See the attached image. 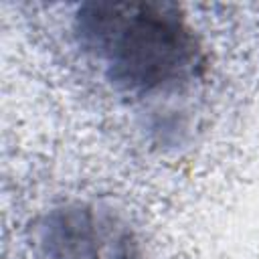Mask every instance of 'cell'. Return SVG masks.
Instances as JSON below:
<instances>
[{
	"instance_id": "obj_1",
	"label": "cell",
	"mask_w": 259,
	"mask_h": 259,
	"mask_svg": "<svg viewBox=\"0 0 259 259\" xmlns=\"http://www.w3.org/2000/svg\"><path fill=\"white\" fill-rule=\"evenodd\" d=\"M71 32L87 63L123 97H170L206 71L196 30L170 2H85Z\"/></svg>"
},
{
	"instance_id": "obj_2",
	"label": "cell",
	"mask_w": 259,
	"mask_h": 259,
	"mask_svg": "<svg viewBox=\"0 0 259 259\" xmlns=\"http://www.w3.org/2000/svg\"><path fill=\"white\" fill-rule=\"evenodd\" d=\"M26 259H148L127 219L95 200H69L34 217Z\"/></svg>"
}]
</instances>
